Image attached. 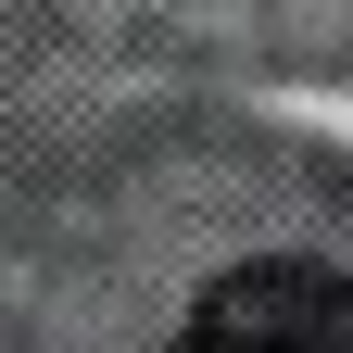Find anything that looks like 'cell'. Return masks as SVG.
Segmentation results:
<instances>
[{"mask_svg":"<svg viewBox=\"0 0 353 353\" xmlns=\"http://www.w3.org/2000/svg\"><path fill=\"white\" fill-rule=\"evenodd\" d=\"M176 353H353L341 278L316 252H252V265H228V278L202 290V316H190Z\"/></svg>","mask_w":353,"mask_h":353,"instance_id":"obj_1","label":"cell"}]
</instances>
